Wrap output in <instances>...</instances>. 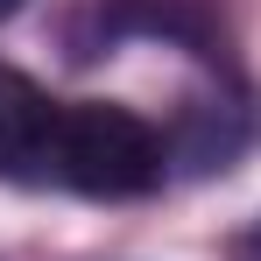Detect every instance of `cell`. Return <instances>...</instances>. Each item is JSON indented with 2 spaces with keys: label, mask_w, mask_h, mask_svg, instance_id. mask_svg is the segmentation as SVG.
Here are the masks:
<instances>
[{
  "label": "cell",
  "mask_w": 261,
  "mask_h": 261,
  "mask_svg": "<svg viewBox=\"0 0 261 261\" xmlns=\"http://www.w3.org/2000/svg\"><path fill=\"white\" fill-rule=\"evenodd\" d=\"M170 170V141L134 106L113 99H64L49 134V184L85 198H141Z\"/></svg>",
  "instance_id": "obj_1"
},
{
  "label": "cell",
  "mask_w": 261,
  "mask_h": 261,
  "mask_svg": "<svg viewBox=\"0 0 261 261\" xmlns=\"http://www.w3.org/2000/svg\"><path fill=\"white\" fill-rule=\"evenodd\" d=\"M57 106L36 78H21L14 64H0V176L7 184H49V134Z\"/></svg>",
  "instance_id": "obj_2"
},
{
  "label": "cell",
  "mask_w": 261,
  "mask_h": 261,
  "mask_svg": "<svg viewBox=\"0 0 261 261\" xmlns=\"http://www.w3.org/2000/svg\"><path fill=\"white\" fill-rule=\"evenodd\" d=\"M233 261H261V219L240 233V240H233Z\"/></svg>",
  "instance_id": "obj_3"
},
{
  "label": "cell",
  "mask_w": 261,
  "mask_h": 261,
  "mask_svg": "<svg viewBox=\"0 0 261 261\" xmlns=\"http://www.w3.org/2000/svg\"><path fill=\"white\" fill-rule=\"evenodd\" d=\"M7 14H21V0H0V21H7Z\"/></svg>",
  "instance_id": "obj_4"
}]
</instances>
